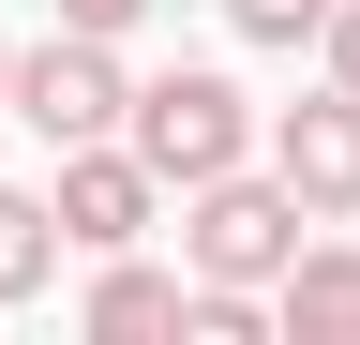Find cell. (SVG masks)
<instances>
[{
  "label": "cell",
  "instance_id": "6da1fadb",
  "mask_svg": "<svg viewBox=\"0 0 360 345\" xmlns=\"http://www.w3.org/2000/svg\"><path fill=\"white\" fill-rule=\"evenodd\" d=\"M135 165H150L165 195H195L225 181V165H255V105H240V75H210V60H180V75H135Z\"/></svg>",
  "mask_w": 360,
  "mask_h": 345
},
{
  "label": "cell",
  "instance_id": "7a4b0ae2",
  "mask_svg": "<svg viewBox=\"0 0 360 345\" xmlns=\"http://www.w3.org/2000/svg\"><path fill=\"white\" fill-rule=\"evenodd\" d=\"M300 226H315V210L270 181V165H225V181L180 195V255H195V285H285Z\"/></svg>",
  "mask_w": 360,
  "mask_h": 345
},
{
  "label": "cell",
  "instance_id": "3957f363",
  "mask_svg": "<svg viewBox=\"0 0 360 345\" xmlns=\"http://www.w3.org/2000/svg\"><path fill=\"white\" fill-rule=\"evenodd\" d=\"M15 120L45 150H90V136H120L135 120V75L105 30H45V46H15Z\"/></svg>",
  "mask_w": 360,
  "mask_h": 345
},
{
  "label": "cell",
  "instance_id": "277c9868",
  "mask_svg": "<svg viewBox=\"0 0 360 345\" xmlns=\"http://www.w3.org/2000/svg\"><path fill=\"white\" fill-rule=\"evenodd\" d=\"M45 210H60V240H75V255H135V240H150V210H165V181L135 165V136H90V150H60Z\"/></svg>",
  "mask_w": 360,
  "mask_h": 345
},
{
  "label": "cell",
  "instance_id": "5b68a950",
  "mask_svg": "<svg viewBox=\"0 0 360 345\" xmlns=\"http://www.w3.org/2000/svg\"><path fill=\"white\" fill-rule=\"evenodd\" d=\"M270 181H285L315 226H345L360 210V91H315V105L270 120Z\"/></svg>",
  "mask_w": 360,
  "mask_h": 345
},
{
  "label": "cell",
  "instance_id": "8992f818",
  "mask_svg": "<svg viewBox=\"0 0 360 345\" xmlns=\"http://www.w3.org/2000/svg\"><path fill=\"white\" fill-rule=\"evenodd\" d=\"M270 315H285L300 345H360V255H345V240H300L285 285H270Z\"/></svg>",
  "mask_w": 360,
  "mask_h": 345
},
{
  "label": "cell",
  "instance_id": "52a82bcc",
  "mask_svg": "<svg viewBox=\"0 0 360 345\" xmlns=\"http://www.w3.org/2000/svg\"><path fill=\"white\" fill-rule=\"evenodd\" d=\"M180 300H195V285H180V271H150V255H90V330H180Z\"/></svg>",
  "mask_w": 360,
  "mask_h": 345
},
{
  "label": "cell",
  "instance_id": "ba28073f",
  "mask_svg": "<svg viewBox=\"0 0 360 345\" xmlns=\"http://www.w3.org/2000/svg\"><path fill=\"white\" fill-rule=\"evenodd\" d=\"M60 210H45V195H15V181H0V315H15V300H45V285H60Z\"/></svg>",
  "mask_w": 360,
  "mask_h": 345
},
{
  "label": "cell",
  "instance_id": "9c48e42d",
  "mask_svg": "<svg viewBox=\"0 0 360 345\" xmlns=\"http://www.w3.org/2000/svg\"><path fill=\"white\" fill-rule=\"evenodd\" d=\"M225 30H240V46H315L330 0H225Z\"/></svg>",
  "mask_w": 360,
  "mask_h": 345
},
{
  "label": "cell",
  "instance_id": "30bf717a",
  "mask_svg": "<svg viewBox=\"0 0 360 345\" xmlns=\"http://www.w3.org/2000/svg\"><path fill=\"white\" fill-rule=\"evenodd\" d=\"M315 60H330V91H360V0H330V30H315Z\"/></svg>",
  "mask_w": 360,
  "mask_h": 345
},
{
  "label": "cell",
  "instance_id": "8fae6325",
  "mask_svg": "<svg viewBox=\"0 0 360 345\" xmlns=\"http://www.w3.org/2000/svg\"><path fill=\"white\" fill-rule=\"evenodd\" d=\"M135 15H150V0H60V30H105V46H120Z\"/></svg>",
  "mask_w": 360,
  "mask_h": 345
},
{
  "label": "cell",
  "instance_id": "7c38bea8",
  "mask_svg": "<svg viewBox=\"0 0 360 345\" xmlns=\"http://www.w3.org/2000/svg\"><path fill=\"white\" fill-rule=\"evenodd\" d=\"M0 105H15V46H0Z\"/></svg>",
  "mask_w": 360,
  "mask_h": 345
}]
</instances>
